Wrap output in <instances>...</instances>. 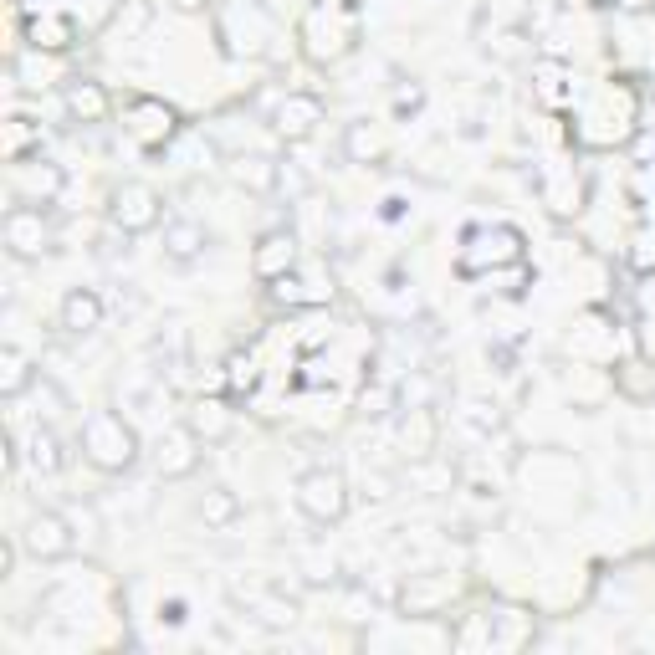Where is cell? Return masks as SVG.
Instances as JSON below:
<instances>
[{"mask_svg":"<svg viewBox=\"0 0 655 655\" xmlns=\"http://www.w3.org/2000/svg\"><path fill=\"white\" fill-rule=\"evenodd\" d=\"M82 435H87V456H93L103 471L134 466V430H128L118 415H93Z\"/></svg>","mask_w":655,"mask_h":655,"instance_id":"obj_1","label":"cell"},{"mask_svg":"<svg viewBox=\"0 0 655 655\" xmlns=\"http://www.w3.org/2000/svg\"><path fill=\"white\" fill-rule=\"evenodd\" d=\"M21 548L31 558H67L77 548V533H72V517L67 512H31L26 528H21Z\"/></svg>","mask_w":655,"mask_h":655,"instance_id":"obj_2","label":"cell"},{"mask_svg":"<svg viewBox=\"0 0 655 655\" xmlns=\"http://www.w3.org/2000/svg\"><path fill=\"white\" fill-rule=\"evenodd\" d=\"M297 507L308 512L313 522H338L348 512V487H343V476L338 471H308L297 482Z\"/></svg>","mask_w":655,"mask_h":655,"instance_id":"obj_3","label":"cell"},{"mask_svg":"<svg viewBox=\"0 0 655 655\" xmlns=\"http://www.w3.org/2000/svg\"><path fill=\"white\" fill-rule=\"evenodd\" d=\"M47 241H52V226L41 221V210H31V205H11V215H6V246H11V256L31 261V256L47 251Z\"/></svg>","mask_w":655,"mask_h":655,"instance_id":"obj_4","label":"cell"},{"mask_svg":"<svg viewBox=\"0 0 655 655\" xmlns=\"http://www.w3.org/2000/svg\"><path fill=\"white\" fill-rule=\"evenodd\" d=\"M236 599H246V615L261 620V625H272V630H287L297 620V604L282 599V594H272V589H241L236 584Z\"/></svg>","mask_w":655,"mask_h":655,"instance_id":"obj_5","label":"cell"},{"mask_svg":"<svg viewBox=\"0 0 655 655\" xmlns=\"http://www.w3.org/2000/svg\"><path fill=\"white\" fill-rule=\"evenodd\" d=\"M98 323H103V297L87 292V287L67 292V302H62V328H67L72 338H87V333H98Z\"/></svg>","mask_w":655,"mask_h":655,"instance_id":"obj_6","label":"cell"},{"mask_svg":"<svg viewBox=\"0 0 655 655\" xmlns=\"http://www.w3.org/2000/svg\"><path fill=\"white\" fill-rule=\"evenodd\" d=\"M205 246H210V231L200 221H169L164 226V256L180 261V267H190L195 256H205Z\"/></svg>","mask_w":655,"mask_h":655,"instance_id":"obj_7","label":"cell"},{"mask_svg":"<svg viewBox=\"0 0 655 655\" xmlns=\"http://www.w3.org/2000/svg\"><path fill=\"white\" fill-rule=\"evenodd\" d=\"M118 226L123 231H144V226H154L159 221V200H154V190H144V185H128L123 195H118Z\"/></svg>","mask_w":655,"mask_h":655,"instance_id":"obj_8","label":"cell"},{"mask_svg":"<svg viewBox=\"0 0 655 655\" xmlns=\"http://www.w3.org/2000/svg\"><path fill=\"white\" fill-rule=\"evenodd\" d=\"M318 113H323L318 98H287V103L277 108V134H282V139H308L313 123H318Z\"/></svg>","mask_w":655,"mask_h":655,"instance_id":"obj_9","label":"cell"},{"mask_svg":"<svg viewBox=\"0 0 655 655\" xmlns=\"http://www.w3.org/2000/svg\"><path fill=\"white\" fill-rule=\"evenodd\" d=\"M62 441H57V430L52 425H36L31 430V466L36 471H62Z\"/></svg>","mask_w":655,"mask_h":655,"instance_id":"obj_10","label":"cell"},{"mask_svg":"<svg viewBox=\"0 0 655 655\" xmlns=\"http://www.w3.org/2000/svg\"><path fill=\"white\" fill-rule=\"evenodd\" d=\"M26 384H31V364H26V354H21V348H6V354H0V395L16 400Z\"/></svg>","mask_w":655,"mask_h":655,"instance_id":"obj_11","label":"cell"},{"mask_svg":"<svg viewBox=\"0 0 655 655\" xmlns=\"http://www.w3.org/2000/svg\"><path fill=\"white\" fill-rule=\"evenodd\" d=\"M21 190L47 205V200L62 190V169H57V164H31V169H21Z\"/></svg>","mask_w":655,"mask_h":655,"instance_id":"obj_12","label":"cell"},{"mask_svg":"<svg viewBox=\"0 0 655 655\" xmlns=\"http://www.w3.org/2000/svg\"><path fill=\"white\" fill-rule=\"evenodd\" d=\"M180 451H190V435H185V430H169L164 441H159V471L185 476V471L195 466V456H180Z\"/></svg>","mask_w":655,"mask_h":655,"instance_id":"obj_13","label":"cell"},{"mask_svg":"<svg viewBox=\"0 0 655 655\" xmlns=\"http://www.w3.org/2000/svg\"><path fill=\"white\" fill-rule=\"evenodd\" d=\"M67 108L77 113V118H103V93L93 82H72L67 87Z\"/></svg>","mask_w":655,"mask_h":655,"instance_id":"obj_14","label":"cell"},{"mask_svg":"<svg viewBox=\"0 0 655 655\" xmlns=\"http://www.w3.org/2000/svg\"><path fill=\"white\" fill-rule=\"evenodd\" d=\"M282 256H292V236L277 231V236L261 241V251H256V272H261V277H277V261H282Z\"/></svg>","mask_w":655,"mask_h":655,"instance_id":"obj_15","label":"cell"},{"mask_svg":"<svg viewBox=\"0 0 655 655\" xmlns=\"http://www.w3.org/2000/svg\"><path fill=\"white\" fill-rule=\"evenodd\" d=\"M200 512H205V522H210V528H226V522H231L241 507H236V497H231L226 487H215V492L200 502Z\"/></svg>","mask_w":655,"mask_h":655,"instance_id":"obj_16","label":"cell"},{"mask_svg":"<svg viewBox=\"0 0 655 655\" xmlns=\"http://www.w3.org/2000/svg\"><path fill=\"white\" fill-rule=\"evenodd\" d=\"M236 180L251 185V190H272V185H277V164H267V159H241V164H236Z\"/></svg>","mask_w":655,"mask_h":655,"instance_id":"obj_17","label":"cell"},{"mask_svg":"<svg viewBox=\"0 0 655 655\" xmlns=\"http://www.w3.org/2000/svg\"><path fill=\"white\" fill-rule=\"evenodd\" d=\"M277 190H282L287 200H297V195L313 190V180H308V174H302L297 164H277Z\"/></svg>","mask_w":655,"mask_h":655,"instance_id":"obj_18","label":"cell"},{"mask_svg":"<svg viewBox=\"0 0 655 655\" xmlns=\"http://www.w3.org/2000/svg\"><path fill=\"white\" fill-rule=\"evenodd\" d=\"M348 154H354V159L379 154V144H374V134H369V123H348Z\"/></svg>","mask_w":655,"mask_h":655,"instance_id":"obj_19","label":"cell"},{"mask_svg":"<svg viewBox=\"0 0 655 655\" xmlns=\"http://www.w3.org/2000/svg\"><path fill=\"white\" fill-rule=\"evenodd\" d=\"M159 620H169V625H180V620H185V604H169V609H159Z\"/></svg>","mask_w":655,"mask_h":655,"instance_id":"obj_20","label":"cell"},{"mask_svg":"<svg viewBox=\"0 0 655 655\" xmlns=\"http://www.w3.org/2000/svg\"><path fill=\"white\" fill-rule=\"evenodd\" d=\"M174 6H180V11H200V6H205V0H174Z\"/></svg>","mask_w":655,"mask_h":655,"instance_id":"obj_21","label":"cell"}]
</instances>
